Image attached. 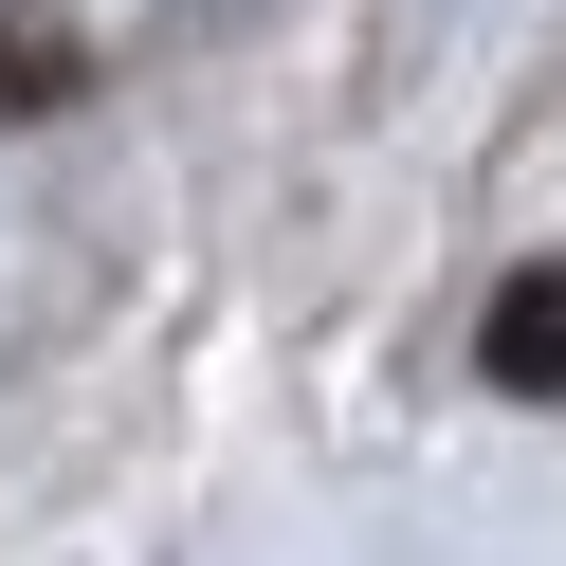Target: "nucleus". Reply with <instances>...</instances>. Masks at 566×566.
Here are the masks:
<instances>
[{
	"label": "nucleus",
	"mask_w": 566,
	"mask_h": 566,
	"mask_svg": "<svg viewBox=\"0 0 566 566\" xmlns=\"http://www.w3.org/2000/svg\"><path fill=\"white\" fill-rule=\"evenodd\" d=\"M92 92V38L55 19V0H0V128H38V111H74Z\"/></svg>",
	"instance_id": "obj_2"
},
{
	"label": "nucleus",
	"mask_w": 566,
	"mask_h": 566,
	"mask_svg": "<svg viewBox=\"0 0 566 566\" xmlns=\"http://www.w3.org/2000/svg\"><path fill=\"white\" fill-rule=\"evenodd\" d=\"M475 366H493V402H566V274H512L475 311Z\"/></svg>",
	"instance_id": "obj_1"
}]
</instances>
